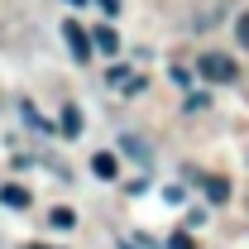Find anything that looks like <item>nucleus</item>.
<instances>
[{
	"mask_svg": "<svg viewBox=\"0 0 249 249\" xmlns=\"http://www.w3.org/2000/svg\"><path fill=\"white\" fill-rule=\"evenodd\" d=\"M196 77L201 82H235L240 67H235V58H225V53H201L196 58Z\"/></svg>",
	"mask_w": 249,
	"mask_h": 249,
	"instance_id": "1",
	"label": "nucleus"
},
{
	"mask_svg": "<svg viewBox=\"0 0 249 249\" xmlns=\"http://www.w3.org/2000/svg\"><path fill=\"white\" fill-rule=\"evenodd\" d=\"M62 38H67V48H72V58H77V62H87V58H91V43H87L82 24H72V19H67V24H62Z\"/></svg>",
	"mask_w": 249,
	"mask_h": 249,
	"instance_id": "2",
	"label": "nucleus"
},
{
	"mask_svg": "<svg viewBox=\"0 0 249 249\" xmlns=\"http://www.w3.org/2000/svg\"><path fill=\"white\" fill-rule=\"evenodd\" d=\"M120 154L134 158V163H149L154 149H149V139H139V134H120Z\"/></svg>",
	"mask_w": 249,
	"mask_h": 249,
	"instance_id": "3",
	"label": "nucleus"
},
{
	"mask_svg": "<svg viewBox=\"0 0 249 249\" xmlns=\"http://www.w3.org/2000/svg\"><path fill=\"white\" fill-rule=\"evenodd\" d=\"M192 178H196V182L206 187V196H211V201H230V182H225V178H216V173H206V178H201V173H196V168H192Z\"/></svg>",
	"mask_w": 249,
	"mask_h": 249,
	"instance_id": "4",
	"label": "nucleus"
},
{
	"mask_svg": "<svg viewBox=\"0 0 249 249\" xmlns=\"http://www.w3.org/2000/svg\"><path fill=\"white\" fill-rule=\"evenodd\" d=\"M91 173L101 178V182H115V173H120L115 154H91Z\"/></svg>",
	"mask_w": 249,
	"mask_h": 249,
	"instance_id": "5",
	"label": "nucleus"
},
{
	"mask_svg": "<svg viewBox=\"0 0 249 249\" xmlns=\"http://www.w3.org/2000/svg\"><path fill=\"white\" fill-rule=\"evenodd\" d=\"M0 201L15 206V211H24V206H29V192H24L19 182H5V187H0Z\"/></svg>",
	"mask_w": 249,
	"mask_h": 249,
	"instance_id": "6",
	"label": "nucleus"
},
{
	"mask_svg": "<svg viewBox=\"0 0 249 249\" xmlns=\"http://www.w3.org/2000/svg\"><path fill=\"white\" fill-rule=\"evenodd\" d=\"M91 43H96V48H101V53H110V58L120 53V38H115V29H110V24H101V29L91 34Z\"/></svg>",
	"mask_w": 249,
	"mask_h": 249,
	"instance_id": "7",
	"label": "nucleus"
},
{
	"mask_svg": "<svg viewBox=\"0 0 249 249\" xmlns=\"http://www.w3.org/2000/svg\"><path fill=\"white\" fill-rule=\"evenodd\" d=\"M62 134H82V110L77 106H62Z\"/></svg>",
	"mask_w": 249,
	"mask_h": 249,
	"instance_id": "8",
	"label": "nucleus"
},
{
	"mask_svg": "<svg viewBox=\"0 0 249 249\" xmlns=\"http://www.w3.org/2000/svg\"><path fill=\"white\" fill-rule=\"evenodd\" d=\"M19 110H24V120H29L34 129H53V120H43V115H38V110H34L29 101H19Z\"/></svg>",
	"mask_w": 249,
	"mask_h": 249,
	"instance_id": "9",
	"label": "nucleus"
},
{
	"mask_svg": "<svg viewBox=\"0 0 249 249\" xmlns=\"http://www.w3.org/2000/svg\"><path fill=\"white\" fill-rule=\"evenodd\" d=\"M48 220H53L58 230H72V225H77V216H72L67 206H58V211H48Z\"/></svg>",
	"mask_w": 249,
	"mask_h": 249,
	"instance_id": "10",
	"label": "nucleus"
},
{
	"mask_svg": "<svg viewBox=\"0 0 249 249\" xmlns=\"http://www.w3.org/2000/svg\"><path fill=\"white\" fill-rule=\"evenodd\" d=\"M235 38H240V43H245V48H249V10H245V15H240V19H235Z\"/></svg>",
	"mask_w": 249,
	"mask_h": 249,
	"instance_id": "11",
	"label": "nucleus"
},
{
	"mask_svg": "<svg viewBox=\"0 0 249 249\" xmlns=\"http://www.w3.org/2000/svg\"><path fill=\"white\" fill-rule=\"evenodd\" d=\"M168 249H196V245H192V235H173V240H168Z\"/></svg>",
	"mask_w": 249,
	"mask_h": 249,
	"instance_id": "12",
	"label": "nucleus"
},
{
	"mask_svg": "<svg viewBox=\"0 0 249 249\" xmlns=\"http://www.w3.org/2000/svg\"><path fill=\"white\" fill-rule=\"evenodd\" d=\"M96 5H101V10H106V15H110V19H115V15H120V10H124L120 0H96Z\"/></svg>",
	"mask_w": 249,
	"mask_h": 249,
	"instance_id": "13",
	"label": "nucleus"
},
{
	"mask_svg": "<svg viewBox=\"0 0 249 249\" xmlns=\"http://www.w3.org/2000/svg\"><path fill=\"white\" fill-rule=\"evenodd\" d=\"M67 5H87V0H67Z\"/></svg>",
	"mask_w": 249,
	"mask_h": 249,
	"instance_id": "14",
	"label": "nucleus"
}]
</instances>
